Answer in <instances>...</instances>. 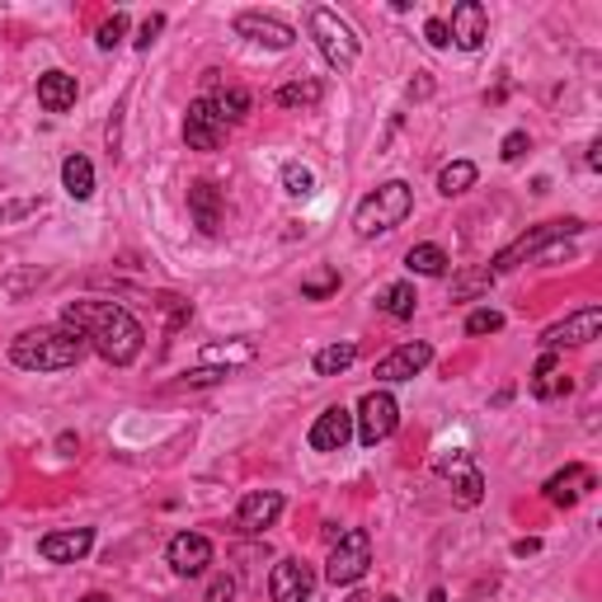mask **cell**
Returning a JSON list of instances; mask_svg holds the SVG:
<instances>
[{"instance_id":"obj_24","label":"cell","mask_w":602,"mask_h":602,"mask_svg":"<svg viewBox=\"0 0 602 602\" xmlns=\"http://www.w3.org/2000/svg\"><path fill=\"white\" fill-rule=\"evenodd\" d=\"M62 189L76 203H85L95 193V165L85 161V155H66V161H62Z\"/></svg>"},{"instance_id":"obj_26","label":"cell","mask_w":602,"mask_h":602,"mask_svg":"<svg viewBox=\"0 0 602 602\" xmlns=\"http://www.w3.org/2000/svg\"><path fill=\"white\" fill-rule=\"evenodd\" d=\"M475 180H481L475 161H452V165L438 170V193H442V198H456V193H471Z\"/></svg>"},{"instance_id":"obj_34","label":"cell","mask_w":602,"mask_h":602,"mask_svg":"<svg viewBox=\"0 0 602 602\" xmlns=\"http://www.w3.org/2000/svg\"><path fill=\"white\" fill-rule=\"evenodd\" d=\"M155 307H161V311L170 315V330H180V325L189 321V315H193L189 301H184V297H174V292H161V297H155Z\"/></svg>"},{"instance_id":"obj_23","label":"cell","mask_w":602,"mask_h":602,"mask_svg":"<svg viewBox=\"0 0 602 602\" xmlns=\"http://www.w3.org/2000/svg\"><path fill=\"white\" fill-rule=\"evenodd\" d=\"M207 99H212V109H217V118L226 122V128H236V122H245V118H250V109H255L250 90H240V85H226V90L207 95Z\"/></svg>"},{"instance_id":"obj_37","label":"cell","mask_w":602,"mask_h":602,"mask_svg":"<svg viewBox=\"0 0 602 602\" xmlns=\"http://www.w3.org/2000/svg\"><path fill=\"white\" fill-rule=\"evenodd\" d=\"M217 381H226V367H193V372H184V386H217Z\"/></svg>"},{"instance_id":"obj_36","label":"cell","mask_w":602,"mask_h":602,"mask_svg":"<svg viewBox=\"0 0 602 602\" xmlns=\"http://www.w3.org/2000/svg\"><path fill=\"white\" fill-rule=\"evenodd\" d=\"M232 598H236V579L232 574H212L203 602H232Z\"/></svg>"},{"instance_id":"obj_13","label":"cell","mask_w":602,"mask_h":602,"mask_svg":"<svg viewBox=\"0 0 602 602\" xmlns=\"http://www.w3.org/2000/svg\"><path fill=\"white\" fill-rule=\"evenodd\" d=\"M278 518H282V494L278 490H250L240 499V508H236V527H240V533H250V537L269 533Z\"/></svg>"},{"instance_id":"obj_41","label":"cell","mask_w":602,"mask_h":602,"mask_svg":"<svg viewBox=\"0 0 602 602\" xmlns=\"http://www.w3.org/2000/svg\"><path fill=\"white\" fill-rule=\"evenodd\" d=\"M589 170H602V141H593V147H589Z\"/></svg>"},{"instance_id":"obj_19","label":"cell","mask_w":602,"mask_h":602,"mask_svg":"<svg viewBox=\"0 0 602 602\" xmlns=\"http://www.w3.org/2000/svg\"><path fill=\"white\" fill-rule=\"evenodd\" d=\"M593 485H598V475H593L589 466H579V462H574V466L556 471L551 481L541 485V494H546V499H551L556 508H570V504H579V499H583V494H589Z\"/></svg>"},{"instance_id":"obj_35","label":"cell","mask_w":602,"mask_h":602,"mask_svg":"<svg viewBox=\"0 0 602 602\" xmlns=\"http://www.w3.org/2000/svg\"><path fill=\"white\" fill-rule=\"evenodd\" d=\"M527 151H533V137H527V132H508V137H504V147H499V155H504L508 165H513V161H523Z\"/></svg>"},{"instance_id":"obj_2","label":"cell","mask_w":602,"mask_h":602,"mask_svg":"<svg viewBox=\"0 0 602 602\" xmlns=\"http://www.w3.org/2000/svg\"><path fill=\"white\" fill-rule=\"evenodd\" d=\"M85 344L76 330L66 325H43V330H24L20 340L10 344V363L24 372H66L85 358Z\"/></svg>"},{"instance_id":"obj_32","label":"cell","mask_w":602,"mask_h":602,"mask_svg":"<svg viewBox=\"0 0 602 602\" xmlns=\"http://www.w3.org/2000/svg\"><path fill=\"white\" fill-rule=\"evenodd\" d=\"M499 330H504V311H494V307H481V311L466 315V334H471V340H481V334H499Z\"/></svg>"},{"instance_id":"obj_14","label":"cell","mask_w":602,"mask_h":602,"mask_svg":"<svg viewBox=\"0 0 602 602\" xmlns=\"http://www.w3.org/2000/svg\"><path fill=\"white\" fill-rule=\"evenodd\" d=\"M429 363H433V348L423 344V340H410V344L391 348L386 358H377V381H410Z\"/></svg>"},{"instance_id":"obj_18","label":"cell","mask_w":602,"mask_h":602,"mask_svg":"<svg viewBox=\"0 0 602 602\" xmlns=\"http://www.w3.org/2000/svg\"><path fill=\"white\" fill-rule=\"evenodd\" d=\"M165 560H170V570H174V574L193 579V574H203L207 565H212V541H207L203 533H180V537L170 541Z\"/></svg>"},{"instance_id":"obj_38","label":"cell","mask_w":602,"mask_h":602,"mask_svg":"<svg viewBox=\"0 0 602 602\" xmlns=\"http://www.w3.org/2000/svg\"><path fill=\"white\" fill-rule=\"evenodd\" d=\"M207 358H212V363H222V358H226V363H250V358H255V344H236V348H212Z\"/></svg>"},{"instance_id":"obj_27","label":"cell","mask_w":602,"mask_h":602,"mask_svg":"<svg viewBox=\"0 0 602 602\" xmlns=\"http://www.w3.org/2000/svg\"><path fill=\"white\" fill-rule=\"evenodd\" d=\"M353 363H358V344L353 340H340L315 353V377H340V372H348Z\"/></svg>"},{"instance_id":"obj_7","label":"cell","mask_w":602,"mask_h":602,"mask_svg":"<svg viewBox=\"0 0 602 602\" xmlns=\"http://www.w3.org/2000/svg\"><path fill=\"white\" fill-rule=\"evenodd\" d=\"M574 232H583V222H574V217H565V222H541V226H533L527 236H518L508 245V250H499L494 255V264H490V278L494 273H508V269H518L523 259H533V255H541L551 240H560V236H574Z\"/></svg>"},{"instance_id":"obj_43","label":"cell","mask_w":602,"mask_h":602,"mask_svg":"<svg viewBox=\"0 0 602 602\" xmlns=\"http://www.w3.org/2000/svg\"><path fill=\"white\" fill-rule=\"evenodd\" d=\"M381 602H400V598H396V593H386V598H381Z\"/></svg>"},{"instance_id":"obj_1","label":"cell","mask_w":602,"mask_h":602,"mask_svg":"<svg viewBox=\"0 0 602 602\" xmlns=\"http://www.w3.org/2000/svg\"><path fill=\"white\" fill-rule=\"evenodd\" d=\"M62 325L76 330L80 340L90 344L104 363H114V367L137 363L141 344H147V330H141V321H137L128 307H118V301H95V297L66 301Z\"/></svg>"},{"instance_id":"obj_40","label":"cell","mask_w":602,"mask_h":602,"mask_svg":"<svg viewBox=\"0 0 602 602\" xmlns=\"http://www.w3.org/2000/svg\"><path fill=\"white\" fill-rule=\"evenodd\" d=\"M423 39H429V47H448L452 39H448V20H429L423 24Z\"/></svg>"},{"instance_id":"obj_29","label":"cell","mask_w":602,"mask_h":602,"mask_svg":"<svg viewBox=\"0 0 602 602\" xmlns=\"http://www.w3.org/2000/svg\"><path fill=\"white\" fill-rule=\"evenodd\" d=\"M405 264H410V273H419V278H442L448 273V255L438 250V245H415L410 255H405Z\"/></svg>"},{"instance_id":"obj_42","label":"cell","mask_w":602,"mask_h":602,"mask_svg":"<svg viewBox=\"0 0 602 602\" xmlns=\"http://www.w3.org/2000/svg\"><path fill=\"white\" fill-rule=\"evenodd\" d=\"M80 602H109V598H104V593H85Z\"/></svg>"},{"instance_id":"obj_16","label":"cell","mask_w":602,"mask_h":602,"mask_svg":"<svg viewBox=\"0 0 602 602\" xmlns=\"http://www.w3.org/2000/svg\"><path fill=\"white\" fill-rule=\"evenodd\" d=\"M90 546H95V533L90 527H62V533H47L39 541V556L47 565H76L90 556Z\"/></svg>"},{"instance_id":"obj_5","label":"cell","mask_w":602,"mask_h":602,"mask_svg":"<svg viewBox=\"0 0 602 602\" xmlns=\"http://www.w3.org/2000/svg\"><path fill=\"white\" fill-rule=\"evenodd\" d=\"M372 565V537L363 527H348V533L330 546V560H325V579L334 589H348V583H358Z\"/></svg>"},{"instance_id":"obj_4","label":"cell","mask_w":602,"mask_h":602,"mask_svg":"<svg viewBox=\"0 0 602 602\" xmlns=\"http://www.w3.org/2000/svg\"><path fill=\"white\" fill-rule=\"evenodd\" d=\"M307 24H311V39H315V47H321V57H325L334 71H348L353 62H358V39H353V29H348L334 10L315 6V10L307 14Z\"/></svg>"},{"instance_id":"obj_12","label":"cell","mask_w":602,"mask_h":602,"mask_svg":"<svg viewBox=\"0 0 602 602\" xmlns=\"http://www.w3.org/2000/svg\"><path fill=\"white\" fill-rule=\"evenodd\" d=\"M311 589H315V574H311V565L307 560H278L273 565V574H269V598L273 602H311Z\"/></svg>"},{"instance_id":"obj_31","label":"cell","mask_w":602,"mask_h":602,"mask_svg":"<svg viewBox=\"0 0 602 602\" xmlns=\"http://www.w3.org/2000/svg\"><path fill=\"white\" fill-rule=\"evenodd\" d=\"M282 189H288L292 198H307V193H315V174L307 165L288 161V165H282Z\"/></svg>"},{"instance_id":"obj_9","label":"cell","mask_w":602,"mask_h":602,"mask_svg":"<svg viewBox=\"0 0 602 602\" xmlns=\"http://www.w3.org/2000/svg\"><path fill=\"white\" fill-rule=\"evenodd\" d=\"M236 33H240V39H250V43H259V47H273V52L297 43V29L288 20H278V14H259V10H240L236 14Z\"/></svg>"},{"instance_id":"obj_3","label":"cell","mask_w":602,"mask_h":602,"mask_svg":"<svg viewBox=\"0 0 602 602\" xmlns=\"http://www.w3.org/2000/svg\"><path fill=\"white\" fill-rule=\"evenodd\" d=\"M410 212H415V189L405 180H386L358 203V212H353V232H358L363 240L386 236V232H396Z\"/></svg>"},{"instance_id":"obj_20","label":"cell","mask_w":602,"mask_h":602,"mask_svg":"<svg viewBox=\"0 0 602 602\" xmlns=\"http://www.w3.org/2000/svg\"><path fill=\"white\" fill-rule=\"evenodd\" d=\"M189 212H193V226L203 236H217L222 232V189L212 180H193L189 184Z\"/></svg>"},{"instance_id":"obj_8","label":"cell","mask_w":602,"mask_h":602,"mask_svg":"<svg viewBox=\"0 0 602 602\" xmlns=\"http://www.w3.org/2000/svg\"><path fill=\"white\" fill-rule=\"evenodd\" d=\"M448 39L462 47V52H481L485 47V39H490V10L481 6V0H462V6H452Z\"/></svg>"},{"instance_id":"obj_33","label":"cell","mask_w":602,"mask_h":602,"mask_svg":"<svg viewBox=\"0 0 602 602\" xmlns=\"http://www.w3.org/2000/svg\"><path fill=\"white\" fill-rule=\"evenodd\" d=\"M122 39H128V14H122V10H118V14H114V20H104V24H99V33H95V43H99L104 52H114V47H118Z\"/></svg>"},{"instance_id":"obj_11","label":"cell","mask_w":602,"mask_h":602,"mask_svg":"<svg viewBox=\"0 0 602 602\" xmlns=\"http://www.w3.org/2000/svg\"><path fill=\"white\" fill-rule=\"evenodd\" d=\"M222 137H226V122L217 118V109H212V99H207V95L193 99L189 114H184V141H189V151H217Z\"/></svg>"},{"instance_id":"obj_22","label":"cell","mask_w":602,"mask_h":602,"mask_svg":"<svg viewBox=\"0 0 602 602\" xmlns=\"http://www.w3.org/2000/svg\"><path fill=\"white\" fill-rule=\"evenodd\" d=\"M570 386H574V381H570V372H565L556 353L546 348V353H541V363H537V372H533V396H537V400H551V396H565Z\"/></svg>"},{"instance_id":"obj_25","label":"cell","mask_w":602,"mask_h":602,"mask_svg":"<svg viewBox=\"0 0 602 602\" xmlns=\"http://www.w3.org/2000/svg\"><path fill=\"white\" fill-rule=\"evenodd\" d=\"M419 307V292H415V282H391L386 292H377V311H386L391 321H410Z\"/></svg>"},{"instance_id":"obj_6","label":"cell","mask_w":602,"mask_h":602,"mask_svg":"<svg viewBox=\"0 0 602 602\" xmlns=\"http://www.w3.org/2000/svg\"><path fill=\"white\" fill-rule=\"evenodd\" d=\"M400 423V405L391 391H367L358 400V415H353V438L363 442V448H377V442H386L396 433Z\"/></svg>"},{"instance_id":"obj_17","label":"cell","mask_w":602,"mask_h":602,"mask_svg":"<svg viewBox=\"0 0 602 602\" xmlns=\"http://www.w3.org/2000/svg\"><path fill=\"white\" fill-rule=\"evenodd\" d=\"M438 475H442V481H452V490H456V504H462V508H475V504H481L485 481H481V471L471 466V456H466V452L442 456V462H438Z\"/></svg>"},{"instance_id":"obj_30","label":"cell","mask_w":602,"mask_h":602,"mask_svg":"<svg viewBox=\"0 0 602 602\" xmlns=\"http://www.w3.org/2000/svg\"><path fill=\"white\" fill-rule=\"evenodd\" d=\"M334 292H340V269H315L307 282H301V297L307 301H325Z\"/></svg>"},{"instance_id":"obj_39","label":"cell","mask_w":602,"mask_h":602,"mask_svg":"<svg viewBox=\"0 0 602 602\" xmlns=\"http://www.w3.org/2000/svg\"><path fill=\"white\" fill-rule=\"evenodd\" d=\"M161 29H165V14H151V20H147V24H141V33H137V47H141V52H147V47L155 43V33H161Z\"/></svg>"},{"instance_id":"obj_10","label":"cell","mask_w":602,"mask_h":602,"mask_svg":"<svg viewBox=\"0 0 602 602\" xmlns=\"http://www.w3.org/2000/svg\"><path fill=\"white\" fill-rule=\"evenodd\" d=\"M598 330H602V307H583L574 315H565L560 325H551L541 334V344L546 348H579V344H593L598 340Z\"/></svg>"},{"instance_id":"obj_15","label":"cell","mask_w":602,"mask_h":602,"mask_svg":"<svg viewBox=\"0 0 602 602\" xmlns=\"http://www.w3.org/2000/svg\"><path fill=\"white\" fill-rule=\"evenodd\" d=\"M311 452H344L353 442V410H344V405H330V410L311 423Z\"/></svg>"},{"instance_id":"obj_28","label":"cell","mask_w":602,"mask_h":602,"mask_svg":"<svg viewBox=\"0 0 602 602\" xmlns=\"http://www.w3.org/2000/svg\"><path fill=\"white\" fill-rule=\"evenodd\" d=\"M325 99V85L321 80H292V85H282V90H278V104H282V109H315V104H321Z\"/></svg>"},{"instance_id":"obj_21","label":"cell","mask_w":602,"mask_h":602,"mask_svg":"<svg viewBox=\"0 0 602 602\" xmlns=\"http://www.w3.org/2000/svg\"><path fill=\"white\" fill-rule=\"evenodd\" d=\"M76 99H80L76 76H66V71H47V76H39V104L47 114H71Z\"/></svg>"}]
</instances>
